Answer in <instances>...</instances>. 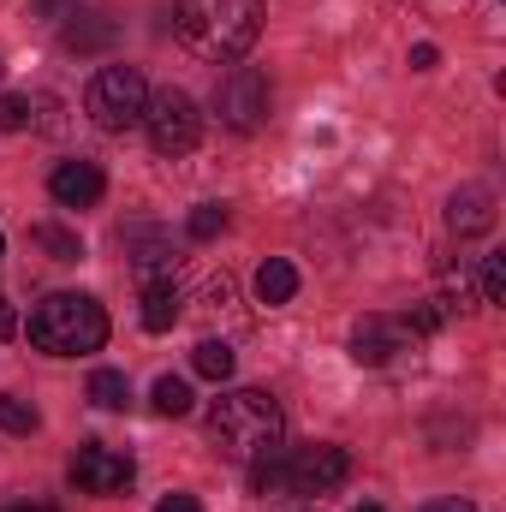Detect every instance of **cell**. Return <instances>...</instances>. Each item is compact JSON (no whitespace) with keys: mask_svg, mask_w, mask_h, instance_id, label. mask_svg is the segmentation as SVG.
<instances>
[{"mask_svg":"<svg viewBox=\"0 0 506 512\" xmlns=\"http://www.w3.org/2000/svg\"><path fill=\"white\" fill-rule=\"evenodd\" d=\"M286 435V417H280V399L262 393V387H233L209 405V441L221 459H239L251 465L262 453H274Z\"/></svg>","mask_w":506,"mask_h":512,"instance_id":"1","label":"cell"},{"mask_svg":"<svg viewBox=\"0 0 506 512\" xmlns=\"http://www.w3.org/2000/svg\"><path fill=\"white\" fill-rule=\"evenodd\" d=\"M179 42L197 60H239L262 36V0H179Z\"/></svg>","mask_w":506,"mask_h":512,"instance_id":"2","label":"cell"},{"mask_svg":"<svg viewBox=\"0 0 506 512\" xmlns=\"http://www.w3.org/2000/svg\"><path fill=\"white\" fill-rule=\"evenodd\" d=\"M30 346L48 358H90L108 346V310L90 292H48L30 310Z\"/></svg>","mask_w":506,"mask_h":512,"instance_id":"3","label":"cell"},{"mask_svg":"<svg viewBox=\"0 0 506 512\" xmlns=\"http://www.w3.org/2000/svg\"><path fill=\"white\" fill-rule=\"evenodd\" d=\"M84 108L102 131H131L143 126V108H149V84L137 66H102L84 90Z\"/></svg>","mask_w":506,"mask_h":512,"instance_id":"4","label":"cell"},{"mask_svg":"<svg viewBox=\"0 0 506 512\" xmlns=\"http://www.w3.org/2000/svg\"><path fill=\"white\" fill-rule=\"evenodd\" d=\"M143 131H149L155 155H191L197 137H203V114H197V102H191L185 90L167 84V90L149 96V108H143Z\"/></svg>","mask_w":506,"mask_h":512,"instance_id":"5","label":"cell"},{"mask_svg":"<svg viewBox=\"0 0 506 512\" xmlns=\"http://www.w3.org/2000/svg\"><path fill=\"white\" fill-rule=\"evenodd\" d=\"M346 483H352V453L334 447V441L304 447V453L292 459V471H286V489H292V495H334V489H346Z\"/></svg>","mask_w":506,"mask_h":512,"instance_id":"6","label":"cell"},{"mask_svg":"<svg viewBox=\"0 0 506 512\" xmlns=\"http://www.w3.org/2000/svg\"><path fill=\"white\" fill-rule=\"evenodd\" d=\"M215 114H221V126H233V131H256L262 114H268V78L256 66H233L221 78V90H215Z\"/></svg>","mask_w":506,"mask_h":512,"instance_id":"7","label":"cell"},{"mask_svg":"<svg viewBox=\"0 0 506 512\" xmlns=\"http://www.w3.org/2000/svg\"><path fill=\"white\" fill-rule=\"evenodd\" d=\"M131 477H137L131 453H114V447H102V441H84V447L72 453V483H78L84 495H120V489H131Z\"/></svg>","mask_w":506,"mask_h":512,"instance_id":"8","label":"cell"},{"mask_svg":"<svg viewBox=\"0 0 506 512\" xmlns=\"http://www.w3.org/2000/svg\"><path fill=\"white\" fill-rule=\"evenodd\" d=\"M120 245H126V256H131V268H137V280H143V286L173 280L179 251H173V239H167V233H155V227H131V233H120Z\"/></svg>","mask_w":506,"mask_h":512,"instance_id":"9","label":"cell"},{"mask_svg":"<svg viewBox=\"0 0 506 512\" xmlns=\"http://www.w3.org/2000/svg\"><path fill=\"white\" fill-rule=\"evenodd\" d=\"M48 191H54V203H60V209H90V203H102L108 179H102V167H96V161H60V167H54V179H48Z\"/></svg>","mask_w":506,"mask_h":512,"instance_id":"10","label":"cell"},{"mask_svg":"<svg viewBox=\"0 0 506 512\" xmlns=\"http://www.w3.org/2000/svg\"><path fill=\"white\" fill-rule=\"evenodd\" d=\"M393 352H405V328H399L393 316H364V322L352 328V358H358V364L381 370V364H393Z\"/></svg>","mask_w":506,"mask_h":512,"instance_id":"11","label":"cell"},{"mask_svg":"<svg viewBox=\"0 0 506 512\" xmlns=\"http://www.w3.org/2000/svg\"><path fill=\"white\" fill-rule=\"evenodd\" d=\"M447 221H453L459 239L489 233V227H495V191H489V185H459V191L447 197Z\"/></svg>","mask_w":506,"mask_h":512,"instance_id":"12","label":"cell"},{"mask_svg":"<svg viewBox=\"0 0 506 512\" xmlns=\"http://www.w3.org/2000/svg\"><path fill=\"white\" fill-rule=\"evenodd\" d=\"M179 316H185V298H179V286H173V280L143 286V328H149V334H167Z\"/></svg>","mask_w":506,"mask_h":512,"instance_id":"13","label":"cell"},{"mask_svg":"<svg viewBox=\"0 0 506 512\" xmlns=\"http://www.w3.org/2000/svg\"><path fill=\"white\" fill-rule=\"evenodd\" d=\"M292 292H298V268H292L286 256H268V262L256 268V298H262V304H292Z\"/></svg>","mask_w":506,"mask_h":512,"instance_id":"14","label":"cell"},{"mask_svg":"<svg viewBox=\"0 0 506 512\" xmlns=\"http://www.w3.org/2000/svg\"><path fill=\"white\" fill-rule=\"evenodd\" d=\"M191 370H197L203 382H227V376H233V346H227V340H197Z\"/></svg>","mask_w":506,"mask_h":512,"instance_id":"15","label":"cell"},{"mask_svg":"<svg viewBox=\"0 0 506 512\" xmlns=\"http://www.w3.org/2000/svg\"><path fill=\"white\" fill-rule=\"evenodd\" d=\"M30 245H36V251H48V262H78V256H84V239H78V233L48 227V221H42V227H30Z\"/></svg>","mask_w":506,"mask_h":512,"instance_id":"16","label":"cell"},{"mask_svg":"<svg viewBox=\"0 0 506 512\" xmlns=\"http://www.w3.org/2000/svg\"><path fill=\"white\" fill-rule=\"evenodd\" d=\"M286 471H292L286 447H274V453L251 459V495H280V489H286Z\"/></svg>","mask_w":506,"mask_h":512,"instance_id":"17","label":"cell"},{"mask_svg":"<svg viewBox=\"0 0 506 512\" xmlns=\"http://www.w3.org/2000/svg\"><path fill=\"white\" fill-rule=\"evenodd\" d=\"M90 399H96L102 411H126V405H131L126 370H96V376H90Z\"/></svg>","mask_w":506,"mask_h":512,"instance_id":"18","label":"cell"},{"mask_svg":"<svg viewBox=\"0 0 506 512\" xmlns=\"http://www.w3.org/2000/svg\"><path fill=\"white\" fill-rule=\"evenodd\" d=\"M149 405H155L161 417H185L197 399H191V382H179V376H161V382H155V393H149Z\"/></svg>","mask_w":506,"mask_h":512,"instance_id":"19","label":"cell"},{"mask_svg":"<svg viewBox=\"0 0 506 512\" xmlns=\"http://www.w3.org/2000/svg\"><path fill=\"white\" fill-rule=\"evenodd\" d=\"M0 429H6V435H36V429H42V417H36V405H30V399L0 393Z\"/></svg>","mask_w":506,"mask_h":512,"instance_id":"20","label":"cell"},{"mask_svg":"<svg viewBox=\"0 0 506 512\" xmlns=\"http://www.w3.org/2000/svg\"><path fill=\"white\" fill-rule=\"evenodd\" d=\"M185 233H191L197 245H209V239H221V233H227V209H221V203H203V209H191V221H185Z\"/></svg>","mask_w":506,"mask_h":512,"instance_id":"21","label":"cell"},{"mask_svg":"<svg viewBox=\"0 0 506 512\" xmlns=\"http://www.w3.org/2000/svg\"><path fill=\"white\" fill-rule=\"evenodd\" d=\"M72 18H78V12H72ZM102 42H114V24H108V18H90V24L78 18V24L66 30V48H102Z\"/></svg>","mask_w":506,"mask_h":512,"instance_id":"22","label":"cell"},{"mask_svg":"<svg viewBox=\"0 0 506 512\" xmlns=\"http://www.w3.org/2000/svg\"><path fill=\"white\" fill-rule=\"evenodd\" d=\"M483 304H506V256L483 262Z\"/></svg>","mask_w":506,"mask_h":512,"instance_id":"23","label":"cell"},{"mask_svg":"<svg viewBox=\"0 0 506 512\" xmlns=\"http://www.w3.org/2000/svg\"><path fill=\"white\" fill-rule=\"evenodd\" d=\"M30 120V96H0V131H24Z\"/></svg>","mask_w":506,"mask_h":512,"instance_id":"24","label":"cell"},{"mask_svg":"<svg viewBox=\"0 0 506 512\" xmlns=\"http://www.w3.org/2000/svg\"><path fill=\"white\" fill-rule=\"evenodd\" d=\"M435 66H441V48L435 42H417L411 48V72H435Z\"/></svg>","mask_w":506,"mask_h":512,"instance_id":"25","label":"cell"},{"mask_svg":"<svg viewBox=\"0 0 506 512\" xmlns=\"http://www.w3.org/2000/svg\"><path fill=\"white\" fill-rule=\"evenodd\" d=\"M155 512H203L191 495H167V501H155Z\"/></svg>","mask_w":506,"mask_h":512,"instance_id":"26","label":"cell"},{"mask_svg":"<svg viewBox=\"0 0 506 512\" xmlns=\"http://www.w3.org/2000/svg\"><path fill=\"white\" fill-rule=\"evenodd\" d=\"M423 512H477L471 501H459V495H447V501H429Z\"/></svg>","mask_w":506,"mask_h":512,"instance_id":"27","label":"cell"},{"mask_svg":"<svg viewBox=\"0 0 506 512\" xmlns=\"http://www.w3.org/2000/svg\"><path fill=\"white\" fill-rule=\"evenodd\" d=\"M12 334H18V316H12V304L0 298V340H12Z\"/></svg>","mask_w":506,"mask_h":512,"instance_id":"28","label":"cell"},{"mask_svg":"<svg viewBox=\"0 0 506 512\" xmlns=\"http://www.w3.org/2000/svg\"><path fill=\"white\" fill-rule=\"evenodd\" d=\"M0 512H60V507H42V501H24V507H0Z\"/></svg>","mask_w":506,"mask_h":512,"instance_id":"29","label":"cell"},{"mask_svg":"<svg viewBox=\"0 0 506 512\" xmlns=\"http://www.w3.org/2000/svg\"><path fill=\"white\" fill-rule=\"evenodd\" d=\"M352 512H381V507H376V501H364V507H352Z\"/></svg>","mask_w":506,"mask_h":512,"instance_id":"30","label":"cell"}]
</instances>
